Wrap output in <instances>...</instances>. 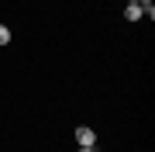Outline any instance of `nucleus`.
<instances>
[{
	"label": "nucleus",
	"instance_id": "1",
	"mask_svg": "<svg viewBox=\"0 0 155 152\" xmlns=\"http://www.w3.org/2000/svg\"><path fill=\"white\" fill-rule=\"evenodd\" d=\"M76 142H79V145H97V131L86 128V124H79V128H76Z\"/></svg>",
	"mask_w": 155,
	"mask_h": 152
},
{
	"label": "nucleus",
	"instance_id": "2",
	"mask_svg": "<svg viewBox=\"0 0 155 152\" xmlns=\"http://www.w3.org/2000/svg\"><path fill=\"white\" fill-rule=\"evenodd\" d=\"M145 11H141V4H127L124 7V21H141Z\"/></svg>",
	"mask_w": 155,
	"mask_h": 152
},
{
	"label": "nucleus",
	"instance_id": "3",
	"mask_svg": "<svg viewBox=\"0 0 155 152\" xmlns=\"http://www.w3.org/2000/svg\"><path fill=\"white\" fill-rule=\"evenodd\" d=\"M7 42H11V28H4V24H0V45H7Z\"/></svg>",
	"mask_w": 155,
	"mask_h": 152
},
{
	"label": "nucleus",
	"instance_id": "4",
	"mask_svg": "<svg viewBox=\"0 0 155 152\" xmlns=\"http://www.w3.org/2000/svg\"><path fill=\"white\" fill-rule=\"evenodd\" d=\"M79 152H97V145H79Z\"/></svg>",
	"mask_w": 155,
	"mask_h": 152
},
{
	"label": "nucleus",
	"instance_id": "5",
	"mask_svg": "<svg viewBox=\"0 0 155 152\" xmlns=\"http://www.w3.org/2000/svg\"><path fill=\"white\" fill-rule=\"evenodd\" d=\"M127 4H141V0H127Z\"/></svg>",
	"mask_w": 155,
	"mask_h": 152
}]
</instances>
